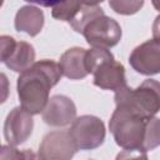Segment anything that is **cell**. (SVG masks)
Masks as SVG:
<instances>
[{
    "label": "cell",
    "mask_w": 160,
    "mask_h": 160,
    "mask_svg": "<svg viewBox=\"0 0 160 160\" xmlns=\"http://www.w3.org/2000/svg\"><path fill=\"white\" fill-rule=\"evenodd\" d=\"M62 74L59 62L42 59L21 72L16 81L20 106L31 115L44 111L50 90L60 81Z\"/></svg>",
    "instance_id": "obj_1"
},
{
    "label": "cell",
    "mask_w": 160,
    "mask_h": 160,
    "mask_svg": "<svg viewBox=\"0 0 160 160\" xmlns=\"http://www.w3.org/2000/svg\"><path fill=\"white\" fill-rule=\"evenodd\" d=\"M148 119L130 106L118 104L109 120V130L116 145L124 150L136 149L144 151Z\"/></svg>",
    "instance_id": "obj_2"
},
{
    "label": "cell",
    "mask_w": 160,
    "mask_h": 160,
    "mask_svg": "<svg viewBox=\"0 0 160 160\" xmlns=\"http://www.w3.org/2000/svg\"><path fill=\"white\" fill-rule=\"evenodd\" d=\"M114 100L115 105H128L145 118L155 116L160 111V81L146 79L136 89L126 85L115 91Z\"/></svg>",
    "instance_id": "obj_3"
},
{
    "label": "cell",
    "mask_w": 160,
    "mask_h": 160,
    "mask_svg": "<svg viewBox=\"0 0 160 160\" xmlns=\"http://www.w3.org/2000/svg\"><path fill=\"white\" fill-rule=\"evenodd\" d=\"M68 131L78 150H94L102 145L106 136L102 120L94 115L76 118Z\"/></svg>",
    "instance_id": "obj_4"
},
{
    "label": "cell",
    "mask_w": 160,
    "mask_h": 160,
    "mask_svg": "<svg viewBox=\"0 0 160 160\" xmlns=\"http://www.w3.org/2000/svg\"><path fill=\"white\" fill-rule=\"evenodd\" d=\"M0 44V60L10 70L21 74L35 64V50L31 44L16 41L9 35H1Z\"/></svg>",
    "instance_id": "obj_5"
},
{
    "label": "cell",
    "mask_w": 160,
    "mask_h": 160,
    "mask_svg": "<svg viewBox=\"0 0 160 160\" xmlns=\"http://www.w3.org/2000/svg\"><path fill=\"white\" fill-rule=\"evenodd\" d=\"M82 35L91 48L110 49L119 44L122 31L121 26L115 19L104 14L89 22L84 29Z\"/></svg>",
    "instance_id": "obj_6"
},
{
    "label": "cell",
    "mask_w": 160,
    "mask_h": 160,
    "mask_svg": "<svg viewBox=\"0 0 160 160\" xmlns=\"http://www.w3.org/2000/svg\"><path fill=\"white\" fill-rule=\"evenodd\" d=\"M91 74L94 75V85L102 90L118 91L128 85L125 79V68L121 62L115 60L111 52L94 66Z\"/></svg>",
    "instance_id": "obj_7"
},
{
    "label": "cell",
    "mask_w": 160,
    "mask_h": 160,
    "mask_svg": "<svg viewBox=\"0 0 160 160\" xmlns=\"http://www.w3.org/2000/svg\"><path fill=\"white\" fill-rule=\"evenodd\" d=\"M76 151L69 131L55 130L42 138L38 154L41 160H71Z\"/></svg>",
    "instance_id": "obj_8"
},
{
    "label": "cell",
    "mask_w": 160,
    "mask_h": 160,
    "mask_svg": "<svg viewBox=\"0 0 160 160\" xmlns=\"http://www.w3.org/2000/svg\"><path fill=\"white\" fill-rule=\"evenodd\" d=\"M129 64L141 75L160 74V41L151 39L134 48L129 56Z\"/></svg>",
    "instance_id": "obj_9"
},
{
    "label": "cell",
    "mask_w": 160,
    "mask_h": 160,
    "mask_svg": "<svg viewBox=\"0 0 160 160\" xmlns=\"http://www.w3.org/2000/svg\"><path fill=\"white\" fill-rule=\"evenodd\" d=\"M34 129L32 115L21 106H16L8 114L4 122V138L8 145L18 146L24 144L31 135Z\"/></svg>",
    "instance_id": "obj_10"
},
{
    "label": "cell",
    "mask_w": 160,
    "mask_h": 160,
    "mask_svg": "<svg viewBox=\"0 0 160 160\" xmlns=\"http://www.w3.org/2000/svg\"><path fill=\"white\" fill-rule=\"evenodd\" d=\"M41 118L45 124L55 128L72 124L76 119V106L74 101L65 95H54L50 98Z\"/></svg>",
    "instance_id": "obj_11"
},
{
    "label": "cell",
    "mask_w": 160,
    "mask_h": 160,
    "mask_svg": "<svg viewBox=\"0 0 160 160\" xmlns=\"http://www.w3.org/2000/svg\"><path fill=\"white\" fill-rule=\"evenodd\" d=\"M86 49L74 46L68 49L59 60V66L62 76L70 80H80L88 76V70L85 65Z\"/></svg>",
    "instance_id": "obj_12"
},
{
    "label": "cell",
    "mask_w": 160,
    "mask_h": 160,
    "mask_svg": "<svg viewBox=\"0 0 160 160\" xmlns=\"http://www.w3.org/2000/svg\"><path fill=\"white\" fill-rule=\"evenodd\" d=\"M14 25L19 32L36 36L44 26V12L35 5H24L16 12Z\"/></svg>",
    "instance_id": "obj_13"
},
{
    "label": "cell",
    "mask_w": 160,
    "mask_h": 160,
    "mask_svg": "<svg viewBox=\"0 0 160 160\" xmlns=\"http://www.w3.org/2000/svg\"><path fill=\"white\" fill-rule=\"evenodd\" d=\"M101 15H104V10L101 9V6L99 4H96V2H81L80 8L78 9L76 14L74 15V18L71 19V21L69 24L76 32L82 34V31L88 26V24Z\"/></svg>",
    "instance_id": "obj_14"
},
{
    "label": "cell",
    "mask_w": 160,
    "mask_h": 160,
    "mask_svg": "<svg viewBox=\"0 0 160 160\" xmlns=\"http://www.w3.org/2000/svg\"><path fill=\"white\" fill-rule=\"evenodd\" d=\"M80 4L81 2L78 1H61V2H50L44 5L51 8V16L54 19L70 22L74 15L76 14L78 9L80 8Z\"/></svg>",
    "instance_id": "obj_15"
},
{
    "label": "cell",
    "mask_w": 160,
    "mask_h": 160,
    "mask_svg": "<svg viewBox=\"0 0 160 160\" xmlns=\"http://www.w3.org/2000/svg\"><path fill=\"white\" fill-rule=\"evenodd\" d=\"M160 146V119L156 116H151L146 122V131L144 139V151L154 150Z\"/></svg>",
    "instance_id": "obj_16"
},
{
    "label": "cell",
    "mask_w": 160,
    "mask_h": 160,
    "mask_svg": "<svg viewBox=\"0 0 160 160\" xmlns=\"http://www.w3.org/2000/svg\"><path fill=\"white\" fill-rule=\"evenodd\" d=\"M144 5L142 0H110L109 6L120 15H132Z\"/></svg>",
    "instance_id": "obj_17"
},
{
    "label": "cell",
    "mask_w": 160,
    "mask_h": 160,
    "mask_svg": "<svg viewBox=\"0 0 160 160\" xmlns=\"http://www.w3.org/2000/svg\"><path fill=\"white\" fill-rule=\"evenodd\" d=\"M0 160H26L25 151L11 145H2L0 150Z\"/></svg>",
    "instance_id": "obj_18"
},
{
    "label": "cell",
    "mask_w": 160,
    "mask_h": 160,
    "mask_svg": "<svg viewBox=\"0 0 160 160\" xmlns=\"http://www.w3.org/2000/svg\"><path fill=\"white\" fill-rule=\"evenodd\" d=\"M115 160H149L146 151L142 150H122L120 151Z\"/></svg>",
    "instance_id": "obj_19"
},
{
    "label": "cell",
    "mask_w": 160,
    "mask_h": 160,
    "mask_svg": "<svg viewBox=\"0 0 160 160\" xmlns=\"http://www.w3.org/2000/svg\"><path fill=\"white\" fill-rule=\"evenodd\" d=\"M152 39L160 41V14L155 18L152 22Z\"/></svg>",
    "instance_id": "obj_20"
},
{
    "label": "cell",
    "mask_w": 160,
    "mask_h": 160,
    "mask_svg": "<svg viewBox=\"0 0 160 160\" xmlns=\"http://www.w3.org/2000/svg\"><path fill=\"white\" fill-rule=\"evenodd\" d=\"M24 151H25V158H26V160H41L40 156H39V154H35L31 149H25Z\"/></svg>",
    "instance_id": "obj_21"
},
{
    "label": "cell",
    "mask_w": 160,
    "mask_h": 160,
    "mask_svg": "<svg viewBox=\"0 0 160 160\" xmlns=\"http://www.w3.org/2000/svg\"><path fill=\"white\" fill-rule=\"evenodd\" d=\"M152 5H154V8L160 12V1H155V0H154V1H152Z\"/></svg>",
    "instance_id": "obj_22"
}]
</instances>
